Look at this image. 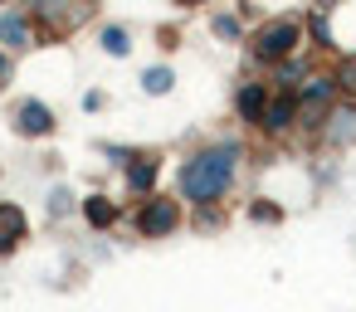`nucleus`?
I'll return each mask as SVG.
<instances>
[{
	"label": "nucleus",
	"mask_w": 356,
	"mask_h": 312,
	"mask_svg": "<svg viewBox=\"0 0 356 312\" xmlns=\"http://www.w3.org/2000/svg\"><path fill=\"white\" fill-rule=\"evenodd\" d=\"M234 166H239V142H220V147L191 156L186 171H181V190H186V200H220L225 186L234 181Z\"/></svg>",
	"instance_id": "f257e3e1"
},
{
	"label": "nucleus",
	"mask_w": 356,
	"mask_h": 312,
	"mask_svg": "<svg viewBox=\"0 0 356 312\" xmlns=\"http://www.w3.org/2000/svg\"><path fill=\"white\" fill-rule=\"evenodd\" d=\"M293 44H298V25L293 20H278V25H268L259 35V59H283Z\"/></svg>",
	"instance_id": "f03ea898"
},
{
	"label": "nucleus",
	"mask_w": 356,
	"mask_h": 312,
	"mask_svg": "<svg viewBox=\"0 0 356 312\" xmlns=\"http://www.w3.org/2000/svg\"><path fill=\"white\" fill-rule=\"evenodd\" d=\"M176 220H181V210L171 200H152L142 210V234H166V229H176Z\"/></svg>",
	"instance_id": "7ed1b4c3"
},
{
	"label": "nucleus",
	"mask_w": 356,
	"mask_h": 312,
	"mask_svg": "<svg viewBox=\"0 0 356 312\" xmlns=\"http://www.w3.org/2000/svg\"><path fill=\"white\" fill-rule=\"evenodd\" d=\"M25 239V210L20 205H0V254H10Z\"/></svg>",
	"instance_id": "20e7f679"
},
{
	"label": "nucleus",
	"mask_w": 356,
	"mask_h": 312,
	"mask_svg": "<svg viewBox=\"0 0 356 312\" xmlns=\"http://www.w3.org/2000/svg\"><path fill=\"white\" fill-rule=\"evenodd\" d=\"M239 113L254 117V122H264V113H268V93H264L259 83H249V88L239 93Z\"/></svg>",
	"instance_id": "39448f33"
},
{
	"label": "nucleus",
	"mask_w": 356,
	"mask_h": 312,
	"mask_svg": "<svg viewBox=\"0 0 356 312\" xmlns=\"http://www.w3.org/2000/svg\"><path fill=\"white\" fill-rule=\"evenodd\" d=\"M49 127H54V117H49L44 103H25L20 108V132H49Z\"/></svg>",
	"instance_id": "423d86ee"
},
{
	"label": "nucleus",
	"mask_w": 356,
	"mask_h": 312,
	"mask_svg": "<svg viewBox=\"0 0 356 312\" xmlns=\"http://www.w3.org/2000/svg\"><path fill=\"white\" fill-rule=\"evenodd\" d=\"M83 215H88V224H98V229H108V224L118 220V205H113L108 195H93V200L83 205Z\"/></svg>",
	"instance_id": "0eeeda50"
},
{
	"label": "nucleus",
	"mask_w": 356,
	"mask_h": 312,
	"mask_svg": "<svg viewBox=\"0 0 356 312\" xmlns=\"http://www.w3.org/2000/svg\"><path fill=\"white\" fill-rule=\"evenodd\" d=\"M293 122V98H278V103H268V113H264V127L268 132H283Z\"/></svg>",
	"instance_id": "6e6552de"
},
{
	"label": "nucleus",
	"mask_w": 356,
	"mask_h": 312,
	"mask_svg": "<svg viewBox=\"0 0 356 312\" xmlns=\"http://www.w3.org/2000/svg\"><path fill=\"white\" fill-rule=\"evenodd\" d=\"M0 35H6L15 49H25V44H30V35H25V20H20V15H0Z\"/></svg>",
	"instance_id": "1a4fd4ad"
},
{
	"label": "nucleus",
	"mask_w": 356,
	"mask_h": 312,
	"mask_svg": "<svg viewBox=\"0 0 356 312\" xmlns=\"http://www.w3.org/2000/svg\"><path fill=\"white\" fill-rule=\"evenodd\" d=\"M152 181H156V161H137V166L127 171V186H132V190H152Z\"/></svg>",
	"instance_id": "9d476101"
},
{
	"label": "nucleus",
	"mask_w": 356,
	"mask_h": 312,
	"mask_svg": "<svg viewBox=\"0 0 356 312\" xmlns=\"http://www.w3.org/2000/svg\"><path fill=\"white\" fill-rule=\"evenodd\" d=\"M327 98H332V79H312V83L302 88V103H307V108H312V103H327Z\"/></svg>",
	"instance_id": "9b49d317"
},
{
	"label": "nucleus",
	"mask_w": 356,
	"mask_h": 312,
	"mask_svg": "<svg viewBox=\"0 0 356 312\" xmlns=\"http://www.w3.org/2000/svg\"><path fill=\"white\" fill-rule=\"evenodd\" d=\"M142 83H147V93H166V88H171V69H152Z\"/></svg>",
	"instance_id": "f8f14e48"
},
{
	"label": "nucleus",
	"mask_w": 356,
	"mask_h": 312,
	"mask_svg": "<svg viewBox=\"0 0 356 312\" xmlns=\"http://www.w3.org/2000/svg\"><path fill=\"white\" fill-rule=\"evenodd\" d=\"M103 44H108L113 54H127V35H122V30H108V35H103Z\"/></svg>",
	"instance_id": "ddd939ff"
},
{
	"label": "nucleus",
	"mask_w": 356,
	"mask_h": 312,
	"mask_svg": "<svg viewBox=\"0 0 356 312\" xmlns=\"http://www.w3.org/2000/svg\"><path fill=\"white\" fill-rule=\"evenodd\" d=\"M346 88H356V69H346Z\"/></svg>",
	"instance_id": "4468645a"
},
{
	"label": "nucleus",
	"mask_w": 356,
	"mask_h": 312,
	"mask_svg": "<svg viewBox=\"0 0 356 312\" xmlns=\"http://www.w3.org/2000/svg\"><path fill=\"white\" fill-rule=\"evenodd\" d=\"M6 74H10V64H6V59H0V79H6Z\"/></svg>",
	"instance_id": "2eb2a0df"
}]
</instances>
